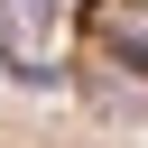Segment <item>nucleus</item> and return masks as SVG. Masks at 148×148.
<instances>
[{"label": "nucleus", "mask_w": 148, "mask_h": 148, "mask_svg": "<svg viewBox=\"0 0 148 148\" xmlns=\"http://www.w3.org/2000/svg\"><path fill=\"white\" fill-rule=\"evenodd\" d=\"M0 148H139L102 120H74V111H46V102H9L0 92Z\"/></svg>", "instance_id": "1"}]
</instances>
